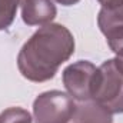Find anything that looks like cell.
Here are the masks:
<instances>
[{"label":"cell","mask_w":123,"mask_h":123,"mask_svg":"<svg viewBox=\"0 0 123 123\" xmlns=\"http://www.w3.org/2000/svg\"><path fill=\"white\" fill-rule=\"evenodd\" d=\"M22 19L27 26L49 25L57 14L52 0H20Z\"/></svg>","instance_id":"cell-6"},{"label":"cell","mask_w":123,"mask_h":123,"mask_svg":"<svg viewBox=\"0 0 123 123\" xmlns=\"http://www.w3.org/2000/svg\"><path fill=\"white\" fill-rule=\"evenodd\" d=\"M55 1H57L59 4H62V6H73V4L79 3L80 0H55Z\"/></svg>","instance_id":"cell-12"},{"label":"cell","mask_w":123,"mask_h":123,"mask_svg":"<svg viewBox=\"0 0 123 123\" xmlns=\"http://www.w3.org/2000/svg\"><path fill=\"white\" fill-rule=\"evenodd\" d=\"M72 120L73 123H112V115L90 99L76 105Z\"/></svg>","instance_id":"cell-7"},{"label":"cell","mask_w":123,"mask_h":123,"mask_svg":"<svg viewBox=\"0 0 123 123\" xmlns=\"http://www.w3.org/2000/svg\"><path fill=\"white\" fill-rule=\"evenodd\" d=\"M74 110V99L60 90L42 93L33 103L34 123H69Z\"/></svg>","instance_id":"cell-3"},{"label":"cell","mask_w":123,"mask_h":123,"mask_svg":"<svg viewBox=\"0 0 123 123\" xmlns=\"http://www.w3.org/2000/svg\"><path fill=\"white\" fill-rule=\"evenodd\" d=\"M0 123H31V116L23 107H9L0 113Z\"/></svg>","instance_id":"cell-9"},{"label":"cell","mask_w":123,"mask_h":123,"mask_svg":"<svg viewBox=\"0 0 123 123\" xmlns=\"http://www.w3.org/2000/svg\"><path fill=\"white\" fill-rule=\"evenodd\" d=\"M92 100L110 115L123 113V72L115 59L103 62L97 67Z\"/></svg>","instance_id":"cell-2"},{"label":"cell","mask_w":123,"mask_h":123,"mask_svg":"<svg viewBox=\"0 0 123 123\" xmlns=\"http://www.w3.org/2000/svg\"><path fill=\"white\" fill-rule=\"evenodd\" d=\"M73 53L74 37L70 30L59 23H49L23 44L17 56V67L30 82H47Z\"/></svg>","instance_id":"cell-1"},{"label":"cell","mask_w":123,"mask_h":123,"mask_svg":"<svg viewBox=\"0 0 123 123\" xmlns=\"http://www.w3.org/2000/svg\"><path fill=\"white\" fill-rule=\"evenodd\" d=\"M19 0H0V30L10 27L16 17Z\"/></svg>","instance_id":"cell-8"},{"label":"cell","mask_w":123,"mask_h":123,"mask_svg":"<svg viewBox=\"0 0 123 123\" xmlns=\"http://www.w3.org/2000/svg\"><path fill=\"white\" fill-rule=\"evenodd\" d=\"M97 25L109 47L116 52L123 44V4L117 7H102L97 16Z\"/></svg>","instance_id":"cell-5"},{"label":"cell","mask_w":123,"mask_h":123,"mask_svg":"<svg viewBox=\"0 0 123 123\" xmlns=\"http://www.w3.org/2000/svg\"><path fill=\"white\" fill-rule=\"evenodd\" d=\"M97 1L102 4V7H117L123 4V0H97Z\"/></svg>","instance_id":"cell-10"},{"label":"cell","mask_w":123,"mask_h":123,"mask_svg":"<svg viewBox=\"0 0 123 123\" xmlns=\"http://www.w3.org/2000/svg\"><path fill=\"white\" fill-rule=\"evenodd\" d=\"M97 67L89 60H79L63 70V85L67 93L77 102L90 100L96 83Z\"/></svg>","instance_id":"cell-4"},{"label":"cell","mask_w":123,"mask_h":123,"mask_svg":"<svg viewBox=\"0 0 123 123\" xmlns=\"http://www.w3.org/2000/svg\"><path fill=\"white\" fill-rule=\"evenodd\" d=\"M115 53H116V59H115V60H116L117 66L122 69V72H123V44L115 52Z\"/></svg>","instance_id":"cell-11"}]
</instances>
